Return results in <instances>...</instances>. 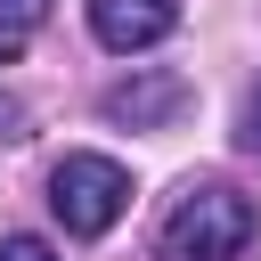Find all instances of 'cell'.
Wrapping results in <instances>:
<instances>
[{
    "label": "cell",
    "mask_w": 261,
    "mask_h": 261,
    "mask_svg": "<svg viewBox=\"0 0 261 261\" xmlns=\"http://www.w3.org/2000/svg\"><path fill=\"white\" fill-rule=\"evenodd\" d=\"M253 237H261L253 196H237V188L204 179V188H179V196H171L155 253H163V261H237Z\"/></svg>",
    "instance_id": "obj_1"
},
{
    "label": "cell",
    "mask_w": 261,
    "mask_h": 261,
    "mask_svg": "<svg viewBox=\"0 0 261 261\" xmlns=\"http://www.w3.org/2000/svg\"><path fill=\"white\" fill-rule=\"evenodd\" d=\"M49 212L65 220V237H106L130 212V171L114 155H65L49 171Z\"/></svg>",
    "instance_id": "obj_2"
},
{
    "label": "cell",
    "mask_w": 261,
    "mask_h": 261,
    "mask_svg": "<svg viewBox=\"0 0 261 261\" xmlns=\"http://www.w3.org/2000/svg\"><path fill=\"white\" fill-rule=\"evenodd\" d=\"M171 24H179V0H90V33H98L114 57L171 41Z\"/></svg>",
    "instance_id": "obj_3"
},
{
    "label": "cell",
    "mask_w": 261,
    "mask_h": 261,
    "mask_svg": "<svg viewBox=\"0 0 261 261\" xmlns=\"http://www.w3.org/2000/svg\"><path fill=\"white\" fill-rule=\"evenodd\" d=\"M179 106H188V82H179V73H163V65H155V73H139V82H114V90L98 98V114H106V122H130V130H163Z\"/></svg>",
    "instance_id": "obj_4"
},
{
    "label": "cell",
    "mask_w": 261,
    "mask_h": 261,
    "mask_svg": "<svg viewBox=\"0 0 261 261\" xmlns=\"http://www.w3.org/2000/svg\"><path fill=\"white\" fill-rule=\"evenodd\" d=\"M33 24H49V0H0V41H24Z\"/></svg>",
    "instance_id": "obj_5"
},
{
    "label": "cell",
    "mask_w": 261,
    "mask_h": 261,
    "mask_svg": "<svg viewBox=\"0 0 261 261\" xmlns=\"http://www.w3.org/2000/svg\"><path fill=\"white\" fill-rule=\"evenodd\" d=\"M237 147L245 155H261V82L245 90V106H237Z\"/></svg>",
    "instance_id": "obj_6"
},
{
    "label": "cell",
    "mask_w": 261,
    "mask_h": 261,
    "mask_svg": "<svg viewBox=\"0 0 261 261\" xmlns=\"http://www.w3.org/2000/svg\"><path fill=\"white\" fill-rule=\"evenodd\" d=\"M0 261H57L49 237H0Z\"/></svg>",
    "instance_id": "obj_7"
},
{
    "label": "cell",
    "mask_w": 261,
    "mask_h": 261,
    "mask_svg": "<svg viewBox=\"0 0 261 261\" xmlns=\"http://www.w3.org/2000/svg\"><path fill=\"white\" fill-rule=\"evenodd\" d=\"M0 139H24V106L16 98H0Z\"/></svg>",
    "instance_id": "obj_8"
},
{
    "label": "cell",
    "mask_w": 261,
    "mask_h": 261,
    "mask_svg": "<svg viewBox=\"0 0 261 261\" xmlns=\"http://www.w3.org/2000/svg\"><path fill=\"white\" fill-rule=\"evenodd\" d=\"M0 65H16V41H0Z\"/></svg>",
    "instance_id": "obj_9"
}]
</instances>
